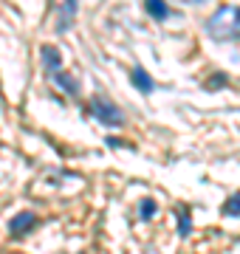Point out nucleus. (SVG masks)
Returning a JSON list of instances; mask_svg holds the SVG:
<instances>
[{"instance_id": "obj_4", "label": "nucleus", "mask_w": 240, "mask_h": 254, "mask_svg": "<svg viewBox=\"0 0 240 254\" xmlns=\"http://www.w3.org/2000/svg\"><path fill=\"white\" fill-rule=\"evenodd\" d=\"M40 60H43V65H46V71L54 76L57 71H62V57H60V51H57L54 46H43L40 48Z\"/></svg>"}, {"instance_id": "obj_1", "label": "nucleus", "mask_w": 240, "mask_h": 254, "mask_svg": "<svg viewBox=\"0 0 240 254\" xmlns=\"http://www.w3.org/2000/svg\"><path fill=\"white\" fill-rule=\"evenodd\" d=\"M206 34L218 43H229L240 37V6H221L206 20Z\"/></svg>"}, {"instance_id": "obj_11", "label": "nucleus", "mask_w": 240, "mask_h": 254, "mask_svg": "<svg viewBox=\"0 0 240 254\" xmlns=\"http://www.w3.org/2000/svg\"><path fill=\"white\" fill-rule=\"evenodd\" d=\"M158 212V206H156V200H150V198H144L139 203V215H141V220H150L153 215Z\"/></svg>"}, {"instance_id": "obj_6", "label": "nucleus", "mask_w": 240, "mask_h": 254, "mask_svg": "<svg viewBox=\"0 0 240 254\" xmlns=\"http://www.w3.org/2000/svg\"><path fill=\"white\" fill-rule=\"evenodd\" d=\"M54 82L60 85V88H62V91H68V93H71V96H76V93H79V82H76L74 76H71V73L57 71V73H54Z\"/></svg>"}, {"instance_id": "obj_10", "label": "nucleus", "mask_w": 240, "mask_h": 254, "mask_svg": "<svg viewBox=\"0 0 240 254\" xmlns=\"http://www.w3.org/2000/svg\"><path fill=\"white\" fill-rule=\"evenodd\" d=\"M74 14H76V3H68V6L62 9V20H60V26H57L60 34H62L65 28H71V17H74Z\"/></svg>"}, {"instance_id": "obj_8", "label": "nucleus", "mask_w": 240, "mask_h": 254, "mask_svg": "<svg viewBox=\"0 0 240 254\" xmlns=\"http://www.w3.org/2000/svg\"><path fill=\"white\" fill-rule=\"evenodd\" d=\"M144 9H147L150 17H156V20H167V17H170V9H167V3H161V0H147V3H144Z\"/></svg>"}, {"instance_id": "obj_9", "label": "nucleus", "mask_w": 240, "mask_h": 254, "mask_svg": "<svg viewBox=\"0 0 240 254\" xmlns=\"http://www.w3.org/2000/svg\"><path fill=\"white\" fill-rule=\"evenodd\" d=\"M223 215H226V218H240V192H235V195L226 198V203H223Z\"/></svg>"}, {"instance_id": "obj_3", "label": "nucleus", "mask_w": 240, "mask_h": 254, "mask_svg": "<svg viewBox=\"0 0 240 254\" xmlns=\"http://www.w3.org/2000/svg\"><path fill=\"white\" fill-rule=\"evenodd\" d=\"M34 226H37V215H34V212H20L17 218H11L9 232L11 235H26V232H31Z\"/></svg>"}, {"instance_id": "obj_7", "label": "nucleus", "mask_w": 240, "mask_h": 254, "mask_svg": "<svg viewBox=\"0 0 240 254\" xmlns=\"http://www.w3.org/2000/svg\"><path fill=\"white\" fill-rule=\"evenodd\" d=\"M176 218H178V235H181V237H189V232H192L189 206H178V209H176Z\"/></svg>"}, {"instance_id": "obj_5", "label": "nucleus", "mask_w": 240, "mask_h": 254, "mask_svg": "<svg viewBox=\"0 0 240 254\" xmlns=\"http://www.w3.org/2000/svg\"><path fill=\"white\" fill-rule=\"evenodd\" d=\"M130 82L139 88V93H153V88H156L153 76H150L144 68H133V71H130Z\"/></svg>"}, {"instance_id": "obj_2", "label": "nucleus", "mask_w": 240, "mask_h": 254, "mask_svg": "<svg viewBox=\"0 0 240 254\" xmlns=\"http://www.w3.org/2000/svg\"><path fill=\"white\" fill-rule=\"evenodd\" d=\"M91 116H96L102 125H108V127H121L124 125L121 110L116 108L111 99H105V96H93L91 99Z\"/></svg>"}]
</instances>
